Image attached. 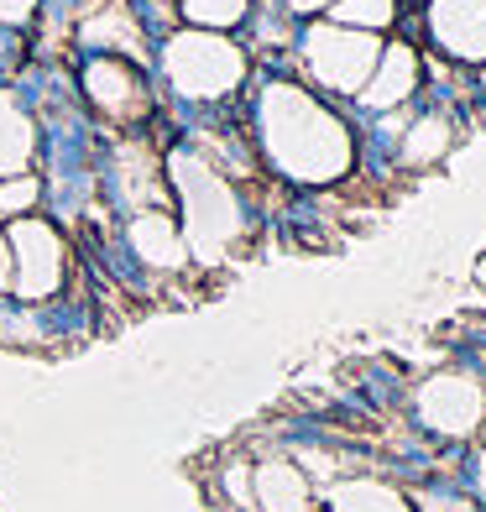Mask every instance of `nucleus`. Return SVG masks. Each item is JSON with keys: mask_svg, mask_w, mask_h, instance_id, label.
<instances>
[{"mask_svg": "<svg viewBox=\"0 0 486 512\" xmlns=\"http://www.w3.org/2000/svg\"><path fill=\"white\" fill-rule=\"evenodd\" d=\"M251 126H257V147L272 162V173L304 189L340 183L356 168V136L324 105L309 84L293 79H267L251 100Z\"/></svg>", "mask_w": 486, "mask_h": 512, "instance_id": "f257e3e1", "label": "nucleus"}, {"mask_svg": "<svg viewBox=\"0 0 486 512\" xmlns=\"http://www.w3.org/2000/svg\"><path fill=\"white\" fill-rule=\"evenodd\" d=\"M168 178H173V194L183 204V241H189V251L204 256V262L230 256V246L246 236V199L225 178V168L178 152Z\"/></svg>", "mask_w": 486, "mask_h": 512, "instance_id": "f03ea898", "label": "nucleus"}, {"mask_svg": "<svg viewBox=\"0 0 486 512\" xmlns=\"http://www.w3.org/2000/svg\"><path fill=\"white\" fill-rule=\"evenodd\" d=\"M157 68L168 89L189 105H225L251 79V53L220 32H168L157 42Z\"/></svg>", "mask_w": 486, "mask_h": 512, "instance_id": "7ed1b4c3", "label": "nucleus"}, {"mask_svg": "<svg viewBox=\"0 0 486 512\" xmlns=\"http://www.w3.org/2000/svg\"><path fill=\"white\" fill-rule=\"evenodd\" d=\"M377 58H382V37L335 27L324 16L298 32V63H304L309 84L324 89V95H335V100H356L366 89V79H372Z\"/></svg>", "mask_w": 486, "mask_h": 512, "instance_id": "20e7f679", "label": "nucleus"}, {"mask_svg": "<svg viewBox=\"0 0 486 512\" xmlns=\"http://www.w3.org/2000/svg\"><path fill=\"white\" fill-rule=\"evenodd\" d=\"M6 241H11V288L16 298H27V304H42V298H53L63 288V267H68V251H63V236L48 225V220H32V215H21L11 230H6Z\"/></svg>", "mask_w": 486, "mask_h": 512, "instance_id": "39448f33", "label": "nucleus"}, {"mask_svg": "<svg viewBox=\"0 0 486 512\" xmlns=\"http://www.w3.org/2000/svg\"><path fill=\"white\" fill-rule=\"evenodd\" d=\"M79 89L84 100L95 105L100 115H110V121H147L152 115V89L142 79V63L131 58H110V53H89L84 68H79Z\"/></svg>", "mask_w": 486, "mask_h": 512, "instance_id": "423d86ee", "label": "nucleus"}, {"mask_svg": "<svg viewBox=\"0 0 486 512\" xmlns=\"http://www.w3.org/2000/svg\"><path fill=\"white\" fill-rule=\"evenodd\" d=\"M419 424L445 439H471L486 424V387L471 371H434L419 387Z\"/></svg>", "mask_w": 486, "mask_h": 512, "instance_id": "0eeeda50", "label": "nucleus"}, {"mask_svg": "<svg viewBox=\"0 0 486 512\" xmlns=\"http://www.w3.org/2000/svg\"><path fill=\"white\" fill-rule=\"evenodd\" d=\"M424 32L460 68L486 63V0H429Z\"/></svg>", "mask_w": 486, "mask_h": 512, "instance_id": "6e6552de", "label": "nucleus"}, {"mask_svg": "<svg viewBox=\"0 0 486 512\" xmlns=\"http://www.w3.org/2000/svg\"><path fill=\"white\" fill-rule=\"evenodd\" d=\"M419 89H424V53L413 42L392 37V42H382V58H377L372 79H366V89L356 100H361V110L387 115V110H403Z\"/></svg>", "mask_w": 486, "mask_h": 512, "instance_id": "1a4fd4ad", "label": "nucleus"}, {"mask_svg": "<svg viewBox=\"0 0 486 512\" xmlns=\"http://www.w3.org/2000/svg\"><path fill=\"white\" fill-rule=\"evenodd\" d=\"M79 42L89 53H110V58L142 63L152 37H147V21H142V11H136L131 0H105V6H95L89 16H79Z\"/></svg>", "mask_w": 486, "mask_h": 512, "instance_id": "9d476101", "label": "nucleus"}, {"mask_svg": "<svg viewBox=\"0 0 486 512\" xmlns=\"http://www.w3.org/2000/svg\"><path fill=\"white\" fill-rule=\"evenodd\" d=\"M126 241L136 251V262H147L152 272H178L189 267V241H183V225L168 215L162 204H147L126 220Z\"/></svg>", "mask_w": 486, "mask_h": 512, "instance_id": "9b49d317", "label": "nucleus"}, {"mask_svg": "<svg viewBox=\"0 0 486 512\" xmlns=\"http://www.w3.org/2000/svg\"><path fill=\"white\" fill-rule=\"evenodd\" d=\"M251 497H257V512H314V486L304 465L288 455H267L262 465H251Z\"/></svg>", "mask_w": 486, "mask_h": 512, "instance_id": "f8f14e48", "label": "nucleus"}, {"mask_svg": "<svg viewBox=\"0 0 486 512\" xmlns=\"http://www.w3.org/2000/svg\"><path fill=\"white\" fill-rule=\"evenodd\" d=\"M37 157V121L32 110L21 105L16 89H0V178L32 173Z\"/></svg>", "mask_w": 486, "mask_h": 512, "instance_id": "ddd939ff", "label": "nucleus"}, {"mask_svg": "<svg viewBox=\"0 0 486 512\" xmlns=\"http://www.w3.org/2000/svg\"><path fill=\"white\" fill-rule=\"evenodd\" d=\"M330 512H413V502L377 476H351L330 486Z\"/></svg>", "mask_w": 486, "mask_h": 512, "instance_id": "4468645a", "label": "nucleus"}, {"mask_svg": "<svg viewBox=\"0 0 486 512\" xmlns=\"http://www.w3.org/2000/svg\"><path fill=\"white\" fill-rule=\"evenodd\" d=\"M257 0H178V21L194 32H220L230 37L236 27H246Z\"/></svg>", "mask_w": 486, "mask_h": 512, "instance_id": "2eb2a0df", "label": "nucleus"}, {"mask_svg": "<svg viewBox=\"0 0 486 512\" xmlns=\"http://www.w3.org/2000/svg\"><path fill=\"white\" fill-rule=\"evenodd\" d=\"M450 142H455L450 115L429 110V115H419V121L403 131V162H408V168H429V162H439L450 152Z\"/></svg>", "mask_w": 486, "mask_h": 512, "instance_id": "dca6fc26", "label": "nucleus"}, {"mask_svg": "<svg viewBox=\"0 0 486 512\" xmlns=\"http://www.w3.org/2000/svg\"><path fill=\"white\" fill-rule=\"evenodd\" d=\"M398 16H403L398 0H335L324 21H335V27H351V32L387 37L392 27H398Z\"/></svg>", "mask_w": 486, "mask_h": 512, "instance_id": "f3484780", "label": "nucleus"}, {"mask_svg": "<svg viewBox=\"0 0 486 512\" xmlns=\"http://www.w3.org/2000/svg\"><path fill=\"white\" fill-rule=\"evenodd\" d=\"M37 199H42V178H37V173L0 178V220H21V215H32Z\"/></svg>", "mask_w": 486, "mask_h": 512, "instance_id": "a211bd4d", "label": "nucleus"}, {"mask_svg": "<svg viewBox=\"0 0 486 512\" xmlns=\"http://www.w3.org/2000/svg\"><path fill=\"white\" fill-rule=\"evenodd\" d=\"M220 486H225L230 507L257 512V497H251V460H230V465H225V476H220Z\"/></svg>", "mask_w": 486, "mask_h": 512, "instance_id": "6ab92c4d", "label": "nucleus"}, {"mask_svg": "<svg viewBox=\"0 0 486 512\" xmlns=\"http://www.w3.org/2000/svg\"><path fill=\"white\" fill-rule=\"evenodd\" d=\"M335 0H272V11H283L288 21H319V16H330Z\"/></svg>", "mask_w": 486, "mask_h": 512, "instance_id": "aec40b11", "label": "nucleus"}, {"mask_svg": "<svg viewBox=\"0 0 486 512\" xmlns=\"http://www.w3.org/2000/svg\"><path fill=\"white\" fill-rule=\"evenodd\" d=\"M37 11H42V0H0V27H6V32H21Z\"/></svg>", "mask_w": 486, "mask_h": 512, "instance_id": "412c9836", "label": "nucleus"}, {"mask_svg": "<svg viewBox=\"0 0 486 512\" xmlns=\"http://www.w3.org/2000/svg\"><path fill=\"white\" fill-rule=\"evenodd\" d=\"M11 277H16V267H11V241H6V230H0V293L11 288Z\"/></svg>", "mask_w": 486, "mask_h": 512, "instance_id": "4be33fe9", "label": "nucleus"}, {"mask_svg": "<svg viewBox=\"0 0 486 512\" xmlns=\"http://www.w3.org/2000/svg\"><path fill=\"white\" fill-rule=\"evenodd\" d=\"M424 512H471V507H466V502H450V497H429Z\"/></svg>", "mask_w": 486, "mask_h": 512, "instance_id": "5701e85b", "label": "nucleus"}, {"mask_svg": "<svg viewBox=\"0 0 486 512\" xmlns=\"http://www.w3.org/2000/svg\"><path fill=\"white\" fill-rule=\"evenodd\" d=\"M476 481H481V497H486V450L476 455Z\"/></svg>", "mask_w": 486, "mask_h": 512, "instance_id": "b1692460", "label": "nucleus"}, {"mask_svg": "<svg viewBox=\"0 0 486 512\" xmlns=\"http://www.w3.org/2000/svg\"><path fill=\"white\" fill-rule=\"evenodd\" d=\"M476 283H486V256H481V262H476Z\"/></svg>", "mask_w": 486, "mask_h": 512, "instance_id": "393cba45", "label": "nucleus"}, {"mask_svg": "<svg viewBox=\"0 0 486 512\" xmlns=\"http://www.w3.org/2000/svg\"><path fill=\"white\" fill-rule=\"evenodd\" d=\"M481 95H486V63H481Z\"/></svg>", "mask_w": 486, "mask_h": 512, "instance_id": "a878e982", "label": "nucleus"}]
</instances>
